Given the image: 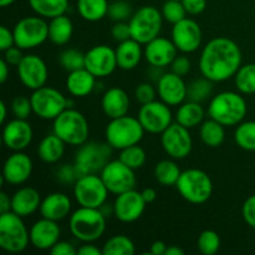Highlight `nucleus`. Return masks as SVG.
Segmentation results:
<instances>
[{"instance_id":"nucleus-19","label":"nucleus","mask_w":255,"mask_h":255,"mask_svg":"<svg viewBox=\"0 0 255 255\" xmlns=\"http://www.w3.org/2000/svg\"><path fill=\"white\" fill-rule=\"evenodd\" d=\"M85 67L97 79L110 76L116 70V51L109 45H96L85 52Z\"/></svg>"},{"instance_id":"nucleus-30","label":"nucleus","mask_w":255,"mask_h":255,"mask_svg":"<svg viewBox=\"0 0 255 255\" xmlns=\"http://www.w3.org/2000/svg\"><path fill=\"white\" fill-rule=\"evenodd\" d=\"M65 146L66 143L52 132L40 141L37 146V156L45 163H57L64 157Z\"/></svg>"},{"instance_id":"nucleus-2","label":"nucleus","mask_w":255,"mask_h":255,"mask_svg":"<svg viewBox=\"0 0 255 255\" xmlns=\"http://www.w3.org/2000/svg\"><path fill=\"white\" fill-rule=\"evenodd\" d=\"M247 111V101L241 92L223 91L212 97L207 114L223 126L231 127L243 122Z\"/></svg>"},{"instance_id":"nucleus-28","label":"nucleus","mask_w":255,"mask_h":255,"mask_svg":"<svg viewBox=\"0 0 255 255\" xmlns=\"http://www.w3.org/2000/svg\"><path fill=\"white\" fill-rule=\"evenodd\" d=\"M115 51H116L117 66L126 71L136 69L141 62L142 57H144V50L142 49V44H139L134 39L119 42V46L115 49Z\"/></svg>"},{"instance_id":"nucleus-6","label":"nucleus","mask_w":255,"mask_h":255,"mask_svg":"<svg viewBox=\"0 0 255 255\" xmlns=\"http://www.w3.org/2000/svg\"><path fill=\"white\" fill-rule=\"evenodd\" d=\"M176 188L182 198L192 204H203L213 193V182L208 173L198 168L182 171Z\"/></svg>"},{"instance_id":"nucleus-55","label":"nucleus","mask_w":255,"mask_h":255,"mask_svg":"<svg viewBox=\"0 0 255 255\" xmlns=\"http://www.w3.org/2000/svg\"><path fill=\"white\" fill-rule=\"evenodd\" d=\"M14 45H15V39H14V32H12V30H10L9 27H6L5 25L0 26V50L4 52L5 50L14 46Z\"/></svg>"},{"instance_id":"nucleus-46","label":"nucleus","mask_w":255,"mask_h":255,"mask_svg":"<svg viewBox=\"0 0 255 255\" xmlns=\"http://www.w3.org/2000/svg\"><path fill=\"white\" fill-rule=\"evenodd\" d=\"M10 109H11L14 117L27 120L30 114H32V106L31 101H30V97L22 96V95L15 96L11 100V102H10Z\"/></svg>"},{"instance_id":"nucleus-48","label":"nucleus","mask_w":255,"mask_h":255,"mask_svg":"<svg viewBox=\"0 0 255 255\" xmlns=\"http://www.w3.org/2000/svg\"><path fill=\"white\" fill-rule=\"evenodd\" d=\"M134 99L141 105L154 101V99H156V90H154V87L149 82H141L134 89Z\"/></svg>"},{"instance_id":"nucleus-60","label":"nucleus","mask_w":255,"mask_h":255,"mask_svg":"<svg viewBox=\"0 0 255 255\" xmlns=\"http://www.w3.org/2000/svg\"><path fill=\"white\" fill-rule=\"evenodd\" d=\"M141 193H142V197H143V199L146 201L147 204L152 203V202L156 201L157 192L154 191L153 188H144Z\"/></svg>"},{"instance_id":"nucleus-40","label":"nucleus","mask_w":255,"mask_h":255,"mask_svg":"<svg viewBox=\"0 0 255 255\" xmlns=\"http://www.w3.org/2000/svg\"><path fill=\"white\" fill-rule=\"evenodd\" d=\"M213 81L208 80L207 77H201L188 85V91H187V100L194 102H203L209 99L213 94Z\"/></svg>"},{"instance_id":"nucleus-5","label":"nucleus","mask_w":255,"mask_h":255,"mask_svg":"<svg viewBox=\"0 0 255 255\" xmlns=\"http://www.w3.org/2000/svg\"><path fill=\"white\" fill-rule=\"evenodd\" d=\"M144 128L137 117L126 116L110 120L105 129L106 142L114 149L121 151L138 144L144 136Z\"/></svg>"},{"instance_id":"nucleus-35","label":"nucleus","mask_w":255,"mask_h":255,"mask_svg":"<svg viewBox=\"0 0 255 255\" xmlns=\"http://www.w3.org/2000/svg\"><path fill=\"white\" fill-rule=\"evenodd\" d=\"M107 0H77V11L80 16L90 22H96L107 16L109 12Z\"/></svg>"},{"instance_id":"nucleus-49","label":"nucleus","mask_w":255,"mask_h":255,"mask_svg":"<svg viewBox=\"0 0 255 255\" xmlns=\"http://www.w3.org/2000/svg\"><path fill=\"white\" fill-rule=\"evenodd\" d=\"M111 35L117 42H122V41H126V40L128 39H132L129 22L127 21L115 22L114 26H112L111 29Z\"/></svg>"},{"instance_id":"nucleus-43","label":"nucleus","mask_w":255,"mask_h":255,"mask_svg":"<svg viewBox=\"0 0 255 255\" xmlns=\"http://www.w3.org/2000/svg\"><path fill=\"white\" fill-rule=\"evenodd\" d=\"M197 247L203 255H214L221 248V237L216 231L207 229L199 234Z\"/></svg>"},{"instance_id":"nucleus-34","label":"nucleus","mask_w":255,"mask_h":255,"mask_svg":"<svg viewBox=\"0 0 255 255\" xmlns=\"http://www.w3.org/2000/svg\"><path fill=\"white\" fill-rule=\"evenodd\" d=\"M32 11L44 19L64 15L69 9V0H29Z\"/></svg>"},{"instance_id":"nucleus-16","label":"nucleus","mask_w":255,"mask_h":255,"mask_svg":"<svg viewBox=\"0 0 255 255\" xmlns=\"http://www.w3.org/2000/svg\"><path fill=\"white\" fill-rule=\"evenodd\" d=\"M17 77L27 90L40 89L45 86L49 79V69L44 59L35 54L24 55L20 64L16 66Z\"/></svg>"},{"instance_id":"nucleus-38","label":"nucleus","mask_w":255,"mask_h":255,"mask_svg":"<svg viewBox=\"0 0 255 255\" xmlns=\"http://www.w3.org/2000/svg\"><path fill=\"white\" fill-rule=\"evenodd\" d=\"M234 141L244 151L255 152V121L241 122L234 131Z\"/></svg>"},{"instance_id":"nucleus-42","label":"nucleus","mask_w":255,"mask_h":255,"mask_svg":"<svg viewBox=\"0 0 255 255\" xmlns=\"http://www.w3.org/2000/svg\"><path fill=\"white\" fill-rule=\"evenodd\" d=\"M60 65L62 69L67 72L76 71V70L85 67V52L80 51L79 49L69 47L61 51L59 56Z\"/></svg>"},{"instance_id":"nucleus-44","label":"nucleus","mask_w":255,"mask_h":255,"mask_svg":"<svg viewBox=\"0 0 255 255\" xmlns=\"http://www.w3.org/2000/svg\"><path fill=\"white\" fill-rule=\"evenodd\" d=\"M161 12L163 19L172 25L187 17V11L182 4V0H166L162 5Z\"/></svg>"},{"instance_id":"nucleus-25","label":"nucleus","mask_w":255,"mask_h":255,"mask_svg":"<svg viewBox=\"0 0 255 255\" xmlns=\"http://www.w3.org/2000/svg\"><path fill=\"white\" fill-rule=\"evenodd\" d=\"M71 208V199L67 194L61 193V192H54V193L47 194L42 199L39 211L42 218L60 222L70 216Z\"/></svg>"},{"instance_id":"nucleus-24","label":"nucleus","mask_w":255,"mask_h":255,"mask_svg":"<svg viewBox=\"0 0 255 255\" xmlns=\"http://www.w3.org/2000/svg\"><path fill=\"white\" fill-rule=\"evenodd\" d=\"M61 229L57 222L42 218L30 228V244L39 251H50L60 241Z\"/></svg>"},{"instance_id":"nucleus-31","label":"nucleus","mask_w":255,"mask_h":255,"mask_svg":"<svg viewBox=\"0 0 255 255\" xmlns=\"http://www.w3.org/2000/svg\"><path fill=\"white\" fill-rule=\"evenodd\" d=\"M206 117V111L199 102L184 101L176 112V122L188 129L201 126Z\"/></svg>"},{"instance_id":"nucleus-33","label":"nucleus","mask_w":255,"mask_h":255,"mask_svg":"<svg viewBox=\"0 0 255 255\" xmlns=\"http://www.w3.org/2000/svg\"><path fill=\"white\" fill-rule=\"evenodd\" d=\"M224 127L226 126L209 117L208 120L202 122L201 127H199V136H201L202 142L211 148H217V147L222 146L226 139Z\"/></svg>"},{"instance_id":"nucleus-47","label":"nucleus","mask_w":255,"mask_h":255,"mask_svg":"<svg viewBox=\"0 0 255 255\" xmlns=\"http://www.w3.org/2000/svg\"><path fill=\"white\" fill-rule=\"evenodd\" d=\"M80 173L77 171L76 166L70 163H64L61 166H59L55 172V178L59 183L65 184V186H69V184H75L77 179L80 178Z\"/></svg>"},{"instance_id":"nucleus-58","label":"nucleus","mask_w":255,"mask_h":255,"mask_svg":"<svg viewBox=\"0 0 255 255\" xmlns=\"http://www.w3.org/2000/svg\"><path fill=\"white\" fill-rule=\"evenodd\" d=\"M167 248H168V246H167L164 242L156 241L152 243L151 251L149 252H151V254H153V255H166Z\"/></svg>"},{"instance_id":"nucleus-53","label":"nucleus","mask_w":255,"mask_h":255,"mask_svg":"<svg viewBox=\"0 0 255 255\" xmlns=\"http://www.w3.org/2000/svg\"><path fill=\"white\" fill-rule=\"evenodd\" d=\"M22 57H24V55H22V50L20 49V47H17L16 45H14V46L5 50L4 55H2V59H4L10 66H15V67L20 64Z\"/></svg>"},{"instance_id":"nucleus-22","label":"nucleus","mask_w":255,"mask_h":255,"mask_svg":"<svg viewBox=\"0 0 255 255\" xmlns=\"http://www.w3.org/2000/svg\"><path fill=\"white\" fill-rule=\"evenodd\" d=\"M188 85L174 72H164L157 81V92L161 101L168 106H179L187 100Z\"/></svg>"},{"instance_id":"nucleus-26","label":"nucleus","mask_w":255,"mask_h":255,"mask_svg":"<svg viewBox=\"0 0 255 255\" xmlns=\"http://www.w3.org/2000/svg\"><path fill=\"white\" fill-rule=\"evenodd\" d=\"M129 106H131V101H129L128 95L124 89H120V87H111L102 96V111L110 120L128 115Z\"/></svg>"},{"instance_id":"nucleus-21","label":"nucleus","mask_w":255,"mask_h":255,"mask_svg":"<svg viewBox=\"0 0 255 255\" xmlns=\"http://www.w3.org/2000/svg\"><path fill=\"white\" fill-rule=\"evenodd\" d=\"M2 143L12 152L24 151L34 138V131L27 120L16 119L5 122L2 127Z\"/></svg>"},{"instance_id":"nucleus-11","label":"nucleus","mask_w":255,"mask_h":255,"mask_svg":"<svg viewBox=\"0 0 255 255\" xmlns=\"http://www.w3.org/2000/svg\"><path fill=\"white\" fill-rule=\"evenodd\" d=\"M32 106V114L39 119L46 121H54L62 111L69 107V100L64 96L62 92L55 87L42 86L32 91L30 96Z\"/></svg>"},{"instance_id":"nucleus-12","label":"nucleus","mask_w":255,"mask_h":255,"mask_svg":"<svg viewBox=\"0 0 255 255\" xmlns=\"http://www.w3.org/2000/svg\"><path fill=\"white\" fill-rule=\"evenodd\" d=\"M109 193L100 174H85L74 184V197L80 207L101 208L106 204Z\"/></svg>"},{"instance_id":"nucleus-63","label":"nucleus","mask_w":255,"mask_h":255,"mask_svg":"<svg viewBox=\"0 0 255 255\" xmlns=\"http://www.w3.org/2000/svg\"><path fill=\"white\" fill-rule=\"evenodd\" d=\"M15 1H16V0H0V6L1 7L10 6V5L14 4Z\"/></svg>"},{"instance_id":"nucleus-13","label":"nucleus","mask_w":255,"mask_h":255,"mask_svg":"<svg viewBox=\"0 0 255 255\" xmlns=\"http://www.w3.org/2000/svg\"><path fill=\"white\" fill-rule=\"evenodd\" d=\"M100 176L104 183L106 184L110 193L116 194V196L134 189L137 183L134 169L129 168L119 158L110 161L100 172Z\"/></svg>"},{"instance_id":"nucleus-36","label":"nucleus","mask_w":255,"mask_h":255,"mask_svg":"<svg viewBox=\"0 0 255 255\" xmlns=\"http://www.w3.org/2000/svg\"><path fill=\"white\" fill-rule=\"evenodd\" d=\"M182 171L176 161L172 159H162L154 167V178L159 184L164 187L176 186Z\"/></svg>"},{"instance_id":"nucleus-7","label":"nucleus","mask_w":255,"mask_h":255,"mask_svg":"<svg viewBox=\"0 0 255 255\" xmlns=\"http://www.w3.org/2000/svg\"><path fill=\"white\" fill-rule=\"evenodd\" d=\"M30 244V231L14 212L0 214V248L7 253H21Z\"/></svg>"},{"instance_id":"nucleus-56","label":"nucleus","mask_w":255,"mask_h":255,"mask_svg":"<svg viewBox=\"0 0 255 255\" xmlns=\"http://www.w3.org/2000/svg\"><path fill=\"white\" fill-rule=\"evenodd\" d=\"M77 254L79 255H104L102 254V249L99 247L94 246L92 243H84L79 249H77Z\"/></svg>"},{"instance_id":"nucleus-57","label":"nucleus","mask_w":255,"mask_h":255,"mask_svg":"<svg viewBox=\"0 0 255 255\" xmlns=\"http://www.w3.org/2000/svg\"><path fill=\"white\" fill-rule=\"evenodd\" d=\"M11 211V197L6 192H0V214Z\"/></svg>"},{"instance_id":"nucleus-20","label":"nucleus","mask_w":255,"mask_h":255,"mask_svg":"<svg viewBox=\"0 0 255 255\" xmlns=\"http://www.w3.org/2000/svg\"><path fill=\"white\" fill-rule=\"evenodd\" d=\"M34 164L32 159L22 151H16L10 154L2 166L1 182L11 186H21L31 177Z\"/></svg>"},{"instance_id":"nucleus-4","label":"nucleus","mask_w":255,"mask_h":255,"mask_svg":"<svg viewBox=\"0 0 255 255\" xmlns=\"http://www.w3.org/2000/svg\"><path fill=\"white\" fill-rule=\"evenodd\" d=\"M52 132L69 146L80 147L89 141L90 126L82 112L67 107L54 120Z\"/></svg>"},{"instance_id":"nucleus-14","label":"nucleus","mask_w":255,"mask_h":255,"mask_svg":"<svg viewBox=\"0 0 255 255\" xmlns=\"http://www.w3.org/2000/svg\"><path fill=\"white\" fill-rule=\"evenodd\" d=\"M161 144L164 152L173 159H184L193 149V139L187 127L174 122L161 133Z\"/></svg>"},{"instance_id":"nucleus-9","label":"nucleus","mask_w":255,"mask_h":255,"mask_svg":"<svg viewBox=\"0 0 255 255\" xmlns=\"http://www.w3.org/2000/svg\"><path fill=\"white\" fill-rule=\"evenodd\" d=\"M112 149L107 142L87 141L80 146L74 162L80 176L99 174L110 162Z\"/></svg>"},{"instance_id":"nucleus-18","label":"nucleus","mask_w":255,"mask_h":255,"mask_svg":"<svg viewBox=\"0 0 255 255\" xmlns=\"http://www.w3.org/2000/svg\"><path fill=\"white\" fill-rule=\"evenodd\" d=\"M146 204L141 192L131 189L116 197L112 204V212L117 221L122 223H133L142 217Z\"/></svg>"},{"instance_id":"nucleus-29","label":"nucleus","mask_w":255,"mask_h":255,"mask_svg":"<svg viewBox=\"0 0 255 255\" xmlns=\"http://www.w3.org/2000/svg\"><path fill=\"white\" fill-rule=\"evenodd\" d=\"M96 76L91 74L86 67L69 72L66 77V90L74 97H86L92 94L96 87Z\"/></svg>"},{"instance_id":"nucleus-17","label":"nucleus","mask_w":255,"mask_h":255,"mask_svg":"<svg viewBox=\"0 0 255 255\" xmlns=\"http://www.w3.org/2000/svg\"><path fill=\"white\" fill-rule=\"evenodd\" d=\"M172 41L178 51L183 54H191L197 51L202 45V29L198 22L189 17H184L172 26Z\"/></svg>"},{"instance_id":"nucleus-15","label":"nucleus","mask_w":255,"mask_h":255,"mask_svg":"<svg viewBox=\"0 0 255 255\" xmlns=\"http://www.w3.org/2000/svg\"><path fill=\"white\" fill-rule=\"evenodd\" d=\"M137 119L143 126L144 131L159 134L173 124V115L171 109L163 101H151L141 105Z\"/></svg>"},{"instance_id":"nucleus-39","label":"nucleus","mask_w":255,"mask_h":255,"mask_svg":"<svg viewBox=\"0 0 255 255\" xmlns=\"http://www.w3.org/2000/svg\"><path fill=\"white\" fill-rule=\"evenodd\" d=\"M236 87L241 94H255V64L242 65L234 76Z\"/></svg>"},{"instance_id":"nucleus-41","label":"nucleus","mask_w":255,"mask_h":255,"mask_svg":"<svg viewBox=\"0 0 255 255\" xmlns=\"http://www.w3.org/2000/svg\"><path fill=\"white\" fill-rule=\"evenodd\" d=\"M120 161L124 162L126 166H128L132 169H139L144 166L147 159L146 151L142 148L138 144H134V146H129L127 148H124L120 151L119 156Z\"/></svg>"},{"instance_id":"nucleus-27","label":"nucleus","mask_w":255,"mask_h":255,"mask_svg":"<svg viewBox=\"0 0 255 255\" xmlns=\"http://www.w3.org/2000/svg\"><path fill=\"white\" fill-rule=\"evenodd\" d=\"M40 193L32 187H20L11 196V212L21 218L34 214L41 204Z\"/></svg>"},{"instance_id":"nucleus-8","label":"nucleus","mask_w":255,"mask_h":255,"mask_svg":"<svg viewBox=\"0 0 255 255\" xmlns=\"http://www.w3.org/2000/svg\"><path fill=\"white\" fill-rule=\"evenodd\" d=\"M128 22L132 39L139 44L146 45L159 36L163 24V15L156 6L144 5L133 12Z\"/></svg>"},{"instance_id":"nucleus-32","label":"nucleus","mask_w":255,"mask_h":255,"mask_svg":"<svg viewBox=\"0 0 255 255\" xmlns=\"http://www.w3.org/2000/svg\"><path fill=\"white\" fill-rule=\"evenodd\" d=\"M74 34L72 20L66 15L52 17L49 21V40L57 46L66 45Z\"/></svg>"},{"instance_id":"nucleus-62","label":"nucleus","mask_w":255,"mask_h":255,"mask_svg":"<svg viewBox=\"0 0 255 255\" xmlns=\"http://www.w3.org/2000/svg\"><path fill=\"white\" fill-rule=\"evenodd\" d=\"M166 255H184V251L177 246H169L167 248Z\"/></svg>"},{"instance_id":"nucleus-10","label":"nucleus","mask_w":255,"mask_h":255,"mask_svg":"<svg viewBox=\"0 0 255 255\" xmlns=\"http://www.w3.org/2000/svg\"><path fill=\"white\" fill-rule=\"evenodd\" d=\"M15 45L21 50H31L49 39V22L41 16H25L14 25Z\"/></svg>"},{"instance_id":"nucleus-59","label":"nucleus","mask_w":255,"mask_h":255,"mask_svg":"<svg viewBox=\"0 0 255 255\" xmlns=\"http://www.w3.org/2000/svg\"><path fill=\"white\" fill-rule=\"evenodd\" d=\"M9 72H10V65L5 61L4 59L0 60V82L5 84L6 80L9 79Z\"/></svg>"},{"instance_id":"nucleus-37","label":"nucleus","mask_w":255,"mask_h":255,"mask_svg":"<svg viewBox=\"0 0 255 255\" xmlns=\"http://www.w3.org/2000/svg\"><path fill=\"white\" fill-rule=\"evenodd\" d=\"M134 253H136L134 243L124 234L111 237L102 247L104 255H133Z\"/></svg>"},{"instance_id":"nucleus-51","label":"nucleus","mask_w":255,"mask_h":255,"mask_svg":"<svg viewBox=\"0 0 255 255\" xmlns=\"http://www.w3.org/2000/svg\"><path fill=\"white\" fill-rule=\"evenodd\" d=\"M243 218L251 228L255 229V194L246 199L242 208Z\"/></svg>"},{"instance_id":"nucleus-45","label":"nucleus","mask_w":255,"mask_h":255,"mask_svg":"<svg viewBox=\"0 0 255 255\" xmlns=\"http://www.w3.org/2000/svg\"><path fill=\"white\" fill-rule=\"evenodd\" d=\"M132 15H133V9L127 0L112 1L109 6V12H107V16L115 22L127 21V20L131 19Z\"/></svg>"},{"instance_id":"nucleus-50","label":"nucleus","mask_w":255,"mask_h":255,"mask_svg":"<svg viewBox=\"0 0 255 255\" xmlns=\"http://www.w3.org/2000/svg\"><path fill=\"white\" fill-rule=\"evenodd\" d=\"M191 67H192V64L191 61H189L188 57L183 56V55H181V56L177 55L176 59H174L173 62L171 64V71L174 72L176 75H179V76L184 77L186 75L189 74Z\"/></svg>"},{"instance_id":"nucleus-54","label":"nucleus","mask_w":255,"mask_h":255,"mask_svg":"<svg viewBox=\"0 0 255 255\" xmlns=\"http://www.w3.org/2000/svg\"><path fill=\"white\" fill-rule=\"evenodd\" d=\"M187 14L199 15L206 10L207 0H182Z\"/></svg>"},{"instance_id":"nucleus-23","label":"nucleus","mask_w":255,"mask_h":255,"mask_svg":"<svg viewBox=\"0 0 255 255\" xmlns=\"http://www.w3.org/2000/svg\"><path fill=\"white\" fill-rule=\"evenodd\" d=\"M178 55V49L176 47L172 39L158 36L144 45V59L152 67L164 69L171 66L173 60Z\"/></svg>"},{"instance_id":"nucleus-52","label":"nucleus","mask_w":255,"mask_h":255,"mask_svg":"<svg viewBox=\"0 0 255 255\" xmlns=\"http://www.w3.org/2000/svg\"><path fill=\"white\" fill-rule=\"evenodd\" d=\"M50 254L52 255H76L77 249L72 243L67 241H59L51 249Z\"/></svg>"},{"instance_id":"nucleus-61","label":"nucleus","mask_w":255,"mask_h":255,"mask_svg":"<svg viewBox=\"0 0 255 255\" xmlns=\"http://www.w3.org/2000/svg\"><path fill=\"white\" fill-rule=\"evenodd\" d=\"M7 117V106L5 104V101L0 102V124L4 125L6 122Z\"/></svg>"},{"instance_id":"nucleus-3","label":"nucleus","mask_w":255,"mask_h":255,"mask_svg":"<svg viewBox=\"0 0 255 255\" xmlns=\"http://www.w3.org/2000/svg\"><path fill=\"white\" fill-rule=\"evenodd\" d=\"M70 232L82 243H94L106 231V216L100 208L80 207L70 214Z\"/></svg>"},{"instance_id":"nucleus-1","label":"nucleus","mask_w":255,"mask_h":255,"mask_svg":"<svg viewBox=\"0 0 255 255\" xmlns=\"http://www.w3.org/2000/svg\"><path fill=\"white\" fill-rule=\"evenodd\" d=\"M242 66V51L229 37H214L202 49L199 70L202 76L213 82H223L236 76Z\"/></svg>"}]
</instances>
